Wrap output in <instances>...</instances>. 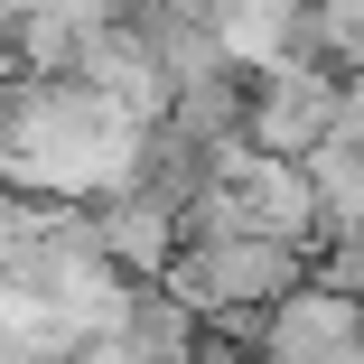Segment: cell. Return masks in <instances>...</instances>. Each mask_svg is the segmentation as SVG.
<instances>
[{"instance_id":"2","label":"cell","mask_w":364,"mask_h":364,"mask_svg":"<svg viewBox=\"0 0 364 364\" xmlns=\"http://www.w3.org/2000/svg\"><path fill=\"white\" fill-rule=\"evenodd\" d=\"M94 243H103V262L122 271V280H168V262L187 252V215L178 205H159V196H140V187H103L94 205Z\"/></svg>"},{"instance_id":"1","label":"cell","mask_w":364,"mask_h":364,"mask_svg":"<svg viewBox=\"0 0 364 364\" xmlns=\"http://www.w3.org/2000/svg\"><path fill=\"white\" fill-rule=\"evenodd\" d=\"M336 103H346V85L327 75V65H309V56L262 65V75H252V103H243V150L309 168L327 140H336Z\"/></svg>"},{"instance_id":"3","label":"cell","mask_w":364,"mask_h":364,"mask_svg":"<svg viewBox=\"0 0 364 364\" xmlns=\"http://www.w3.org/2000/svg\"><path fill=\"white\" fill-rule=\"evenodd\" d=\"M10 131H19V85H0V159H10Z\"/></svg>"}]
</instances>
